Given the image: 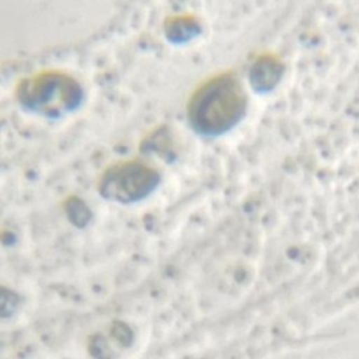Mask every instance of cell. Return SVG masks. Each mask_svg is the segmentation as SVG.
I'll list each match as a JSON object with an SVG mask.
<instances>
[{
    "mask_svg": "<svg viewBox=\"0 0 359 359\" xmlns=\"http://www.w3.org/2000/svg\"><path fill=\"white\" fill-rule=\"evenodd\" d=\"M245 108L247 95L238 79L222 73L195 90L188 102V118L198 133L219 136L241 121Z\"/></svg>",
    "mask_w": 359,
    "mask_h": 359,
    "instance_id": "cell-1",
    "label": "cell"
},
{
    "mask_svg": "<svg viewBox=\"0 0 359 359\" xmlns=\"http://www.w3.org/2000/svg\"><path fill=\"white\" fill-rule=\"evenodd\" d=\"M283 63L275 55H261L250 69L251 87L258 93L271 91L283 74Z\"/></svg>",
    "mask_w": 359,
    "mask_h": 359,
    "instance_id": "cell-2",
    "label": "cell"
},
{
    "mask_svg": "<svg viewBox=\"0 0 359 359\" xmlns=\"http://www.w3.org/2000/svg\"><path fill=\"white\" fill-rule=\"evenodd\" d=\"M172 28L175 32V38L180 41H187L194 34H196V22L188 17L185 18L184 15L172 22Z\"/></svg>",
    "mask_w": 359,
    "mask_h": 359,
    "instance_id": "cell-3",
    "label": "cell"
}]
</instances>
